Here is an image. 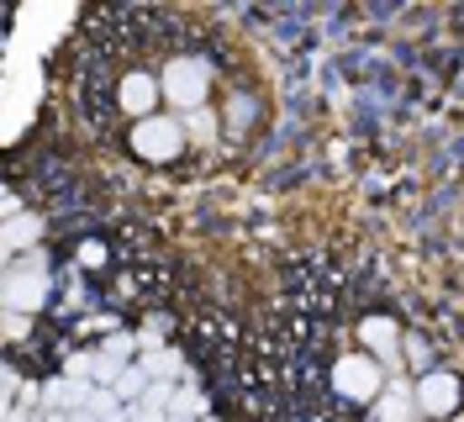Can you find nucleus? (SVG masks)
Listing matches in <instances>:
<instances>
[{"label":"nucleus","instance_id":"nucleus-7","mask_svg":"<svg viewBox=\"0 0 464 422\" xmlns=\"http://www.w3.org/2000/svg\"><path fill=\"white\" fill-rule=\"evenodd\" d=\"M417 386H406V380H391L385 391H380V401L370 407V422H417Z\"/></svg>","mask_w":464,"mask_h":422},{"label":"nucleus","instance_id":"nucleus-1","mask_svg":"<svg viewBox=\"0 0 464 422\" xmlns=\"http://www.w3.org/2000/svg\"><path fill=\"white\" fill-rule=\"evenodd\" d=\"M159 90H164V101L179 106V112H201L206 90H211V64L206 58H169L164 74H159Z\"/></svg>","mask_w":464,"mask_h":422},{"label":"nucleus","instance_id":"nucleus-20","mask_svg":"<svg viewBox=\"0 0 464 422\" xmlns=\"http://www.w3.org/2000/svg\"><path fill=\"white\" fill-rule=\"evenodd\" d=\"M80 259H85V264H101V259H106V249H101V243H85V249H80Z\"/></svg>","mask_w":464,"mask_h":422},{"label":"nucleus","instance_id":"nucleus-4","mask_svg":"<svg viewBox=\"0 0 464 422\" xmlns=\"http://www.w3.org/2000/svg\"><path fill=\"white\" fill-rule=\"evenodd\" d=\"M48 301V264L43 253H27L16 270H5V311H37Z\"/></svg>","mask_w":464,"mask_h":422},{"label":"nucleus","instance_id":"nucleus-15","mask_svg":"<svg viewBox=\"0 0 464 422\" xmlns=\"http://www.w3.org/2000/svg\"><path fill=\"white\" fill-rule=\"evenodd\" d=\"M179 122H185V138H196V142H211V132H217V116L206 112V106L201 112H185Z\"/></svg>","mask_w":464,"mask_h":422},{"label":"nucleus","instance_id":"nucleus-16","mask_svg":"<svg viewBox=\"0 0 464 422\" xmlns=\"http://www.w3.org/2000/svg\"><path fill=\"white\" fill-rule=\"evenodd\" d=\"M101 348H106L111 359H121V365H127V359H132V348H138V338H106Z\"/></svg>","mask_w":464,"mask_h":422},{"label":"nucleus","instance_id":"nucleus-19","mask_svg":"<svg viewBox=\"0 0 464 422\" xmlns=\"http://www.w3.org/2000/svg\"><path fill=\"white\" fill-rule=\"evenodd\" d=\"M406 365L422 369V365H428V348H422V343H406Z\"/></svg>","mask_w":464,"mask_h":422},{"label":"nucleus","instance_id":"nucleus-21","mask_svg":"<svg viewBox=\"0 0 464 422\" xmlns=\"http://www.w3.org/2000/svg\"><path fill=\"white\" fill-rule=\"evenodd\" d=\"M201 422H211V417H201Z\"/></svg>","mask_w":464,"mask_h":422},{"label":"nucleus","instance_id":"nucleus-17","mask_svg":"<svg viewBox=\"0 0 464 422\" xmlns=\"http://www.w3.org/2000/svg\"><path fill=\"white\" fill-rule=\"evenodd\" d=\"M138 343H143V348H164V322L153 317V322L143 328V338H138Z\"/></svg>","mask_w":464,"mask_h":422},{"label":"nucleus","instance_id":"nucleus-11","mask_svg":"<svg viewBox=\"0 0 464 422\" xmlns=\"http://www.w3.org/2000/svg\"><path fill=\"white\" fill-rule=\"evenodd\" d=\"M143 369L153 375V380H185V359H179L174 348H148Z\"/></svg>","mask_w":464,"mask_h":422},{"label":"nucleus","instance_id":"nucleus-12","mask_svg":"<svg viewBox=\"0 0 464 422\" xmlns=\"http://www.w3.org/2000/svg\"><path fill=\"white\" fill-rule=\"evenodd\" d=\"M148 386H153V375H148L143 365H127V375L116 380V396L132 407V401H143V396H148Z\"/></svg>","mask_w":464,"mask_h":422},{"label":"nucleus","instance_id":"nucleus-13","mask_svg":"<svg viewBox=\"0 0 464 422\" xmlns=\"http://www.w3.org/2000/svg\"><path fill=\"white\" fill-rule=\"evenodd\" d=\"M127 375V365L121 359H111L106 348H95V386H106V391H116V380Z\"/></svg>","mask_w":464,"mask_h":422},{"label":"nucleus","instance_id":"nucleus-9","mask_svg":"<svg viewBox=\"0 0 464 422\" xmlns=\"http://www.w3.org/2000/svg\"><path fill=\"white\" fill-rule=\"evenodd\" d=\"M37 238H43V222H37V217H27V211L5 222V253H22V249L37 253Z\"/></svg>","mask_w":464,"mask_h":422},{"label":"nucleus","instance_id":"nucleus-5","mask_svg":"<svg viewBox=\"0 0 464 422\" xmlns=\"http://www.w3.org/2000/svg\"><path fill=\"white\" fill-rule=\"evenodd\" d=\"M159 95H164V90H159L153 74H121V84H116V106H121V116H138V122L153 116Z\"/></svg>","mask_w":464,"mask_h":422},{"label":"nucleus","instance_id":"nucleus-6","mask_svg":"<svg viewBox=\"0 0 464 422\" xmlns=\"http://www.w3.org/2000/svg\"><path fill=\"white\" fill-rule=\"evenodd\" d=\"M417 407H422L428 417H449V412L459 407V380L443 375V369L422 375V380H417Z\"/></svg>","mask_w":464,"mask_h":422},{"label":"nucleus","instance_id":"nucleus-18","mask_svg":"<svg viewBox=\"0 0 464 422\" xmlns=\"http://www.w3.org/2000/svg\"><path fill=\"white\" fill-rule=\"evenodd\" d=\"M5 338H27V311H5Z\"/></svg>","mask_w":464,"mask_h":422},{"label":"nucleus","instance_id":"nucleus-2","mask_svg":"<svg viewBox=\"0 0 464 422\" xmlns=\"http://www.w3.org/2000/svg\"><path fill=\"white\" fill-rule=\"evenodd\" d=\"M385 386H391V375H385V365L375 354H348V359L333 365V391L348 396V401H370L375 407Z\"/></svg>","mask_w":464,"mask_h":422},{"label":"nucleus","instance_id":"nucleus-8","mask_svg":"<svg viewBox=\"0 0 464 422\" xmlns=\"http://www.w3.org/2000/svg\"><path fill=\"white\" fill-rule=\"evenodd\" d=\"M359 338H364V343L375 348V359L385 365V375H391V369H396V343H401L396 322H391V317H370V322L359 328Z\"/></svg>","mask_w":464,"mask_h":422},{"label":"nucleus","instance_id":"nucleus-10","mask_svg":"<svg viewBox=\"0 0 464 422\" xmlns=\"http://www.w3.org/2000/svg\"><path fill=\"white\" fill-rule=\"evenodd\" d=\"M206 417V396L190 386V375H185V386L174 391V401H169V422H201Z\"/></svg>","mask_w":464,"mask_h":422},{"label":"nucleus","instance_id":"nucleus-14","mask_svg":"<svg viewBox=\"0 0 464 422\" xmlns=\"http://www.w3.org/2000/svg\"><path fill=\"white\" fill-rule=\"evenodd\" d=\"M121 407H127V401H121L116 391H106V386H95V391H90V401H85V412H95L101 422H106V417H116Z\"/></svg>","mask_w":464,"mask_h":422},{"label":"nucleus","instance_id":"nucleus-3","mask_svg":"<svg viewBox=\"0 0 464 422\" xmlns=\"http://www.w3.org/2000/svg\"><path fill=\"white\" fill-rule=\"evenodd\" d=\"M185 148V122L179 116H148L132 127V153L148 164H169L174 153Z\"/></svg>","mask_w":464,"mask_h":422}]
</instances>
